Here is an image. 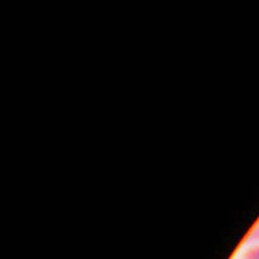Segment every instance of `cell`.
I'll return each mask as SVG.
<instances>
[{"label": "cell", "mask_w": 259, "mask_h": 259, "mask_svg": "<svg viewBox=\"0 0 259 259\" xmlns=\"http://www.w3.org/2000/svg\"><path fill=\"white\" fill-rule=\"evenodd\" d=\"M242 259H259V244L252 245L243 254Z\"/></svg>", "instance_id": "6da1fadb"}, {"label": "cell", "mask_w": 259, "mask_h": 259, "mask_svg": "<svg viewBox=\"0 0 259 259\" xmlns=\"http://www.w3.org/2000/svg\"><path fill=\"white\" fill-rule=\"evenodd\" d=\"M247 240L251 243H257L259 242V220L256 222V224L251 229Z\"/></svg>", "instance_id": "7a4b0ae2"}]
</instances>
